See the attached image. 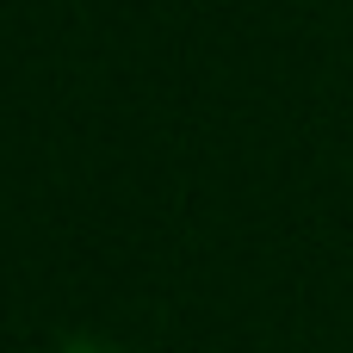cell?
I'll use <instances>...</instances> for the list:
<instances>
[]
</instances>
